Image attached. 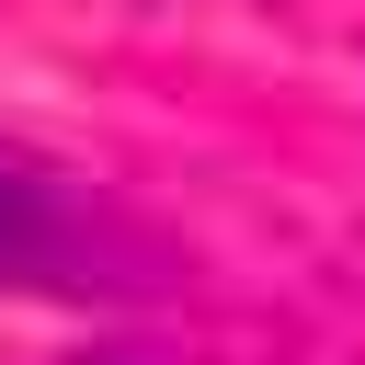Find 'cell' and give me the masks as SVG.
I'll return each mask as SVG.
<instances>
[{
    "label": "cell",
    "instance_id": "obj_1",
    "mask_svg": "<svg viewBox=\"0 0 365 365\" xmlns=\"http://www.w3.org/2000/svg\"><path fill=\"white\" fill-rule=\"evenodd\" d=\"M68 262V205L34 160H0V285H46Z\"/></svg>",
    "mask_w": 365,
    "mask_h": 365
},
{
    "label": "cell",
    "instance_id": "obj_2",
    "mask_svg": "<svg viewBox=\"0 0 365 365\" xmlns=\"http://www.w3.org/2000/svg\"><path fill=\"white\" fill-rule=\"evenodd\" d=\"M80 365H160V354H80Z\"/></svg>",
    "mask_w": 365,
    "mask_h": 365
}]
</instances>
